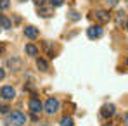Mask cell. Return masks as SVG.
<instances>
[{"mask_svg": "<svg viewBox=\"0 0 128 126\" xmlns=\"http://www.w3.org/2000/svg\"><path fill=\"white\" fill-rule=\"evenodd\" d=\"M24 50H26V54H28V55H31V57H33V55H38V48H36L35 45H31V43H30V45H26V48H24Z\"/></svg>", "mask_w": 128, "mask_h": 126, "instance_id": "7c38bea8", "label": "cell"}, {"mask_svg": "<svg viewBox=\"0 0 128 126\" xmlns=\"http://www.w3.org/2000/svg\"><path fill=\"white\" fill-rule=\"evenodd\" d=\"M24 35H26L30 40H35V38H38V29H36L35 26H26V28H24Z\"/></svg>", "mask_w": 128, "mask_h": 126, "instance_id": "52a82bcc", "label": "cell"}, {"mask_svg": "<svg viewBox=\"0 0 128 126\" xmlns=\"http://www.w3.org/2000/svg\"><path fill=\"white\" fill-rule=\"evenodd\" d=\"M100 114H102V118H106V119L112 118V116L116 114V105H114V104H106V105H102Z\"/></svg>", "mask_w": 128, "mask_h": 126, "instance_id": "277c9868", "label": "cell"}, {"mask_svg": "<svg viewBox=\"0 0 128 126\" xmlns=\"http://www.w3.org/2000/svg\"><path fill=\"white\" fill-rule=\"evenodd\" d=\"M24 123H26V116L21 111H12L10 112V118H9V125L10 126H22Z\"/></svg>", "mask_w": 128, "mask_h": 126, "instance_id": "6da1fadb", "label": "cell"}, {"mask_svg": "<svg viewBox=\"0 0 128 126\" xmlns=\"http://www.w3.org/2000/svg\"><path fill=\"white\" fill-rule=\"evenodd\" d=\"M102 35H104V29H102V26H99V24L90 26V28L86 29V36H88L90 40H97V38H100Z\"/></svg>", "mask_w": 128, "mask_h": 126, "instance_id": "3957f363", "label": "cell"}, {"mask_svg": "<svg viewBox=\"0 0 128 126\" xmlns=\"http://www.w3.org/2000/svg\"><path fill=\"white\" fill-rule=\"evenodd\" d=\"M126 31H128V21H126Z\"/></svg>", "mask_w": 128, "mask_h": 126, "instance_id": "603a6c76", "label": "cell"}, {"mask_svg": "<svg viewBox=\"0 0 128 126\" xmlns=\"http://www.w3.org/2000/svg\"><path fill=\"white\" fill-rule=\"evenodd\" d=\"M109 12L107 10H95V19L97 21H100V22H107L109 21Z\"/></svg>", "mask_w": 128, "mask_h": 126, "instance_id": "ba28073f", "label": "cell"}, {"mask_svg": "<svg viewBox=\"0 0 128 126\" xmlns=\"http://www.w3.org/2000/svg\"><path fill=\"white\" fill-rule=\"evenodd\" d=\"M33 2H35V3H36V5L40 7V5H42V3H43V2H45V0H33Z\"/></svg>", "mask_w": 128, "mask_h": 126, "instance_id": "44dd1931", "label": "cell"}, {"mask_svg": "<svg viewBox=\"0 0 128 126\" xmlns=\"http://www.w3.org/2000/svg\"><path fill=\"white\" fill-rule=\"evenodd\" d=\"M0 26L5 28V29H10V28H12V22H10V19H9L7 16L2 14V16H0Z\"/></svg>", "mask_w": 128, "mask_h": 126, "instance_id": "8fae6325", "label": "cell"}, {"mask_svg": "<svg viewBox=\"0 0 128 126\" xmlns=\"http://www.w3.org/2000/svg\"><path fill=\"white\" fill-rule=\"evenodd\" d=\"M43 109H45L47 114H56V112L59 111V100H57L56 97L47 99V102H45V105H43Z\"/></svg>", "mask_w": 128, "mask_h": 126, "instance_id": "7a4b0ae2", "label": "cell"}, {"mask_svg": "<svg viewBox=\"0 0 128 126\" xmlns=\"http://www.w3.org/2000/svg\"><path fill=\"white\" fill-rule=\"evenodd\" d=\"M43 105L40 104V100L38 99H31L30 100V111H31V114H38V112H42Z\"/></svg>", "mask_w": 128, "mask_h": 126, "instance_id": "8992f818", "label": "cell"}, {"mask_svg": "<svg viewBox=\"0 0 128 126\" xmlns=\"http://www.w3.org/2000/svg\"><path fill=\"white\" fill-rule=\"evenodd\" d=\"M38 12H40V16H42V17L52 16V10H50V9H42V7H40V9H38Z\"/></svg>", "mask_w": 128, "mask_h": 126, "instance_id": "4fadbf2b", "label": "cell"}, {"mask_svg": "<svg viewBox=\"0 0 128 126\" xmlns=\"http://www.w3.org/2000/svg\"><path fill=\"white\" fill-rule=\"evenodd\" d=\"M0 112H2V114H7V112H9V107H7V105H0Z\"/></svg>", "mask_w": 128, "mask_h": 126, "instance_id": "ac0fdd59", "label": "cell"}, {"mask_svg": "<svg viewBox=\"0 0 128 126\" xmlns=\"http://www.w3.org/2000/svg\"><path fill=\"white\" fill-rule=\"evenodd\" d=\"M4 50H5V45L0 42V55H2V52H4Z\"/></svg>", "mask_w": 128, "mask_h": 126, "instance_id": "ffe728a7", "label": "cell"}, {"mask_svg": "<svg viewBox=\"0 0 128 126\" xmlns=\"http://www.w3.org/2000/svg\"><path fill=\"white\" fill-rule=\"evenodd\" d=\"M36 67H38L42 73H45V71L48 69V62H47V59H43V57H38V59H36Z\"/></svg>", "mask_w": 128, "mask_h": 126, "instance_id": "9c48e42d", "label": "cell"}, {"mask_svg": "<svg viewBox=\"0 0 128 126\" xmlns=\"http://www.w3.org/2000/svg\"><path fill=\"white\" fill-rule=\"evenodd\" d=\"M9 5H10V2H9V0H0V10L9 9Z\"/></svg>", "mask_w": 128, "mask_h": 126, "instance_id": "9a60e30c", "label": "cell"}, {"mask_svg": "<svg viewBox=\"0 0 128 126\" xmlns=\"http://www.w3.org/2000/svg\"><path fill=\"white\" fill-rule=\"evenodd\" d=\"M4 78H5V69H2V67H0V81H2Z\"/></svg>", "mask_w": 128, "mask_h": 126, "instance_id": "d6986e66", "label": "cell"}, {"mask_svg": "<svg viewBox=\"0 0 128 126\" xmlns=\"http://www.w3.org/2000/svg\"><path fill=\"white\" fill-rule=\"evenodd\" d=\"M69 19L78 21V19H80V14H78V12H74V10H71V12H69Z\"/></svg>", "mask_w": 128, "mask_h": 126, "instance_id": "2e32d148", "label": "cell"}, {"mask_svg": "<svg viewBox=\"0 0 128 126\" xmlns=\"http://www.w3.org/2000/svg\"><path fill=\"white\" fill-rule=\"evenodd\" d=\"M0 93H2V97H4L5 100H12V99L16 97V90H14L12 86H4V88L0 90Z\"/></svg>", "mask_w": 128, "mask_h": 126, "instance_id": "5b68a950", "label": "cell"}, {"mask_svg": "<svg viewBox=\"0 0 128 126\" xmlns=\"http://www.w3.org/2000/svg\"><path fill=\"white\" fill-rule=\"evenodd\" d=\"M50 3H52V7H59L64 3V0H50Z\"/></svg>", "mask_w": 128, "mask_h": 126, "instance_id": "e0dca14e", "label": "cell"}, {"mask_svg": "<svg viewBox=\"0 0 128 126\" xmlns=\"http://www.w3.org/2000/svg\"><path fill=\"white\" fill-rule=\"evenodd\" d=\"M7 66H9L12 71H18V69H19V66H21V62H19V59H18V57H12V59H9V61H7Z\"/></svg>", "mask_w": 128, "mask_h": 126, "instance_id": "30bf717a", "label": "cell"}, {"mask_svg": "<svg viewBox=\"0 0 128 126\" xmlns=\"http://www.w3.org/2000/svg\"><path fill=\"white\" fill-rule=\"evenodd\" d=\"M0 31H2V26H0Z\"/></svg>", "mask_w": 128, "mask_h": 126, "instance_id": "d4e9b609", "label": "cell"}, {"mask_svg": "<svg viewBox=\"0 0 128 126\" xmlns=\"http://www.w3.org/2000/svg\"><path fill=\"white\" fill-rule=\"evenodd\" d=\"M126 66H128V59H126Z\"/></svg>", "mask_w": 128, "mask_h": 126, "instance_id": "cb8c5ba5", "label": "cell"}, {"mask_svg": "<svg viewBox=\"0 0 128 126\" xmlns=\"http://www.w3.org/2000/svg\"><path fill=\"white\" fill-rule=\"evenodd\" d=\"M125 123H126V126H128V112L125 114Z\"/></svg>", "mask_w": 128, "mask_h": 126, "instance_id": "7402d4cb", "label": "cell"}, {"mask_svg": "<svg viewBox=\"0 0 128 126\" xmlns=\"http://www.w3.org/2000/svg\"><path fill=\"white\" fill-rule=\"evenodd\" d=\"M61 126H73V118H64V119H61Z\"/></svg>", "mask_w": 128, "mask_h": 126, "instance_id": "5bb4252c", "label": "cell"}]
</instances>
